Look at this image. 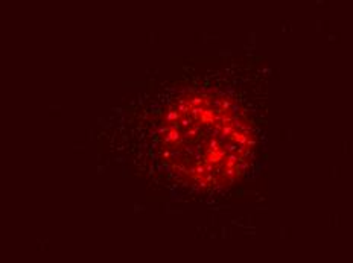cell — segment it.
<instances>
[{"label":"cell","instance_id":"1","mask_svg":"<svg viewBox=\"0 0 353 263\" xmlns=\"http://www.w3.org/2000/svg\"><path fill=\"white\" fill-rule=\"evenodd\" d=\"M256 133L241 102L213 87L172 94L152 120V154L169 178L192 191L218 192L244 178Z\"/></svg>","mask_w":353,"mask_h":263}]
</instances>
